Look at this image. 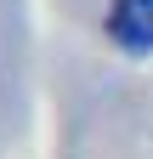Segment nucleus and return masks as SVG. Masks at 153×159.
I'll return each instance as SVG.
<instances>
[{
    "label": "nucleus",
    "instance_id": "1",
    "mask_svg": "<svg viewBox=\"0 0 153 159\" xmlns=\"http://www.w3.org/2000/svg\"><path fill=\"white\" fill-rule=\"evenodd\" d=\"M108 34L125 51H153V0H113Z\"/></svg>",
    "mask_w": 153,
    "mask_h": 159
}]
</instances>
